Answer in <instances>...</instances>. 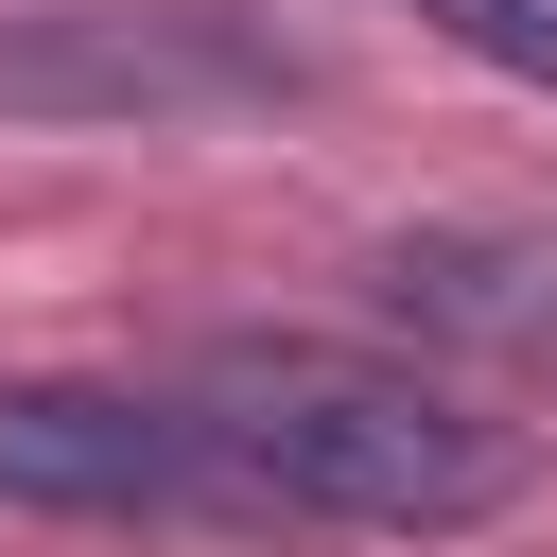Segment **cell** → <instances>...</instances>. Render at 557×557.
I'll use <instances>...</instances> for the list:
<instances>
[{"instance_id":"cell-2","label":"cell","mask_w":557,"mask_h":557,"mask_svg":"<svg viewBox=\"0 0 557 557\" xmlns=\"http://www.w3.org/2000/svg\"><path fill=\"white\" fill-rule=\"evenodd\" d=\"M313 104V52L244 0H35L0 17V122H261Z\"/></svg>"},{"instance_id":"cell-1","label":"cell","mask_w":557,"mask_h":557,"mask_svg":"<svg viewBox=\"0 0 557 557\" xmlns=\"http://www.w3.org/2000/svg\"><path fill=\"white\" fill-rule=\"evenodd\" d=\"M174 418H191L226 522H313V540H470V522H505L540 487L522 418H487L435 366L348 348V331H226V348H191Z\"/></svg>"},{"instance_id":"cell-4","label":"cell","mask_w":557,"mask_h":557,"mask_svg":"<svg viewBox=\"0 0 557 557\" xmlns=\"http://www.w3.org/2000/svg\"><path fill=\"white\" fill-rule=\"evenodd\" d=\"M366 296L435 348H487V366H557V226H400L366 261Z\"/></svg>"},{"instance_id":"cell-5","label":"cell","mask_w":557,"mask_h":557,"mask_svg":"<svg viewBox=\"0 0 557 557\" xmlns=\"http://www.w3.org/2000/svg\"><path fill=\"white\" fill-rule=\"evenodd\" d=\"M418 35H453L470 70H505V87H557V0H400Z\"/></svg>"},{"instance_id":"cell-3","label":"cell","mask_w":557,"mask_h":557,"mask_svg":"<svg viewBox=\"0 0 557 557\" xmlns=\"http://www.w3.org/2000/svg\"><path fill=\"white\" fill-rule=\"evenodd\" d=\"M0 505H35V522H226L174 383H0Z\"/></svg>"}]
</instances>
